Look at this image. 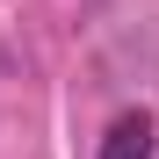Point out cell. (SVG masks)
I'll use <instances>...</instances> for the list:
<instances>
[{"mask_svg": "<svg viewBox=\"0 0 159 159\" xmlns=\"http://www.w3.org/2000/svg\"><path fill=\"white\" fill-rule=\"evenodd\" d=\"M152 152H159V123L145 109H123L109 123V138H101V159H152Z\"/></svg>", "mask_w": 159, "mask_h": 159, "instance_id": "1", "label": "cell"}]
</instances>
